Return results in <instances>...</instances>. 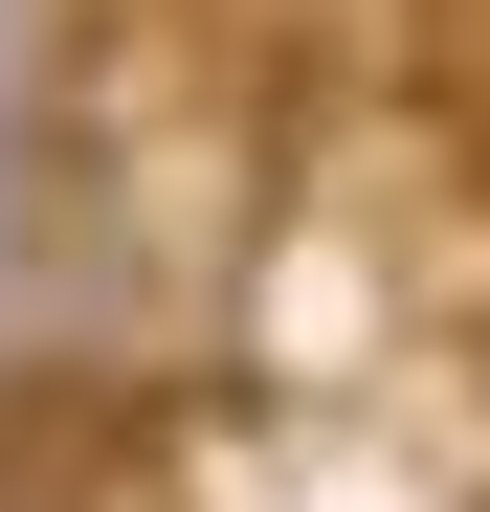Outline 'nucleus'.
Masks as SVG:
<instances>
[{
	"instance_id": "obj_1",
	"label": "nucleus",
	"mask_w": 490,
	"mask_h": 512,
	"mask_svg": "<svg viewBox=\"0 0 490 512\" xmlns=\"http://www.w3.org/2000/svg\"><path fill=\"white\" fill-rule=\"evenodd\" d=\"M0 512H179V468H156V401H134V379H90V357L0 379Z\"/></svg>"
}]
</instances>
